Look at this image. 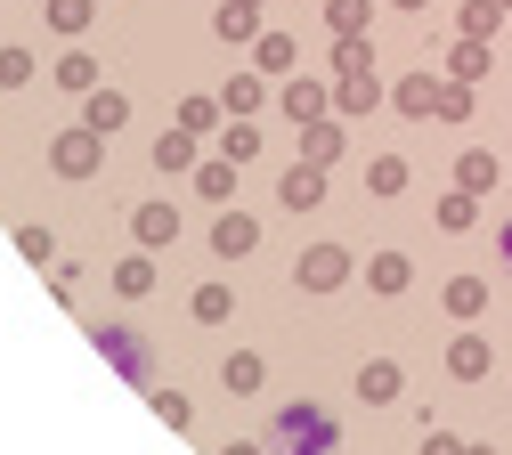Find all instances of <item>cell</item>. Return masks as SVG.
<instances>
[{
	"instance_id": "9c48e42d",
	"label": "cell",
	"mask_w": 512,
	"mask_h": 455,
	"mask_svg": "<svg viewBox=\"0 0 512 455\" xmlns=\"http://www.w3.org/2000/svg\"><path fill=\"white\" fill-rule=\"evenodd\" d=\"M82 122L98 130V139H114V130L131 122V98H122V90H106V82H98V90H90V114H82Z\"/></svg>"
},
{
	"instance_id": "2e32d148",
	"label": "cell",
	"mask_w": 512,
	"mask_h": 455,
	"mask_svg": "<svg viewBox=\"0 0 512 455\" xmlns=\"http://www.w3.org/2000/svg\"><path fill=\"white\" fill-rule=\"evenodd\" d=\"M407 277H415L407 252H374V260H366V285H374V293H407Z\"/></svg>"
},
{
	"instance_id": "4316f807",
	"label": "cell",
	"mask_w": 512,
	"mask_h": 455,
	"mask_svg": "<svg viewBox=\"0 0 512 455\" xmlns=\"http://www.w3.org/2000/svg\"><path fill=\"white\" fill-rule=\"evenodd\" d=\"M155 415H163L171 431H187V423H196V399H187V390H155Z\"/></svg>"
},
{
	"instance_id": "74e56055",
	"label": "cell",
	"mask_w": 512,
	"mask_h": 455,
	"mask_svg": "<svg viewBox=\"0 0 512 455\" xmlns=\"http://www.w3.org/2000/svg\"><path fill=\"white\" fill-rule=\"evenodd\" d=\"M212 122H220L212 98H187V106H179V130H212Z\"/></svg>"
},
{
	"instance_id": "8992f818",
	"label": "cell",
	"mask_w": 512,
	"mask_h": 455,
	"mask_svg": "<svg viewBox=\"0 0 512 455\" xmlns=\"http://www.w3.org/2000/svg\"><path fill=\"white\" fill-rule=\"evenodd\" d=\"M488 366H496L488 334H456V342H447V374H456V382H488Z\"/></svg>"
},
{
	"instance_id": "60d3db41",
	"label": "cell",
	"mask_w": 512,
	"mask_h": 455,
	"mask_svg": "<svg viewBox=\"0 0 512 455\" xmlns=\"http://www.w3.org/2000/svg\"><path fill=\"white\" fill-rule=\"evenodd\" d=\"M220 455H269V447H261V439H228Z\"/></svg>"
},
{
	"instance_id": "f1b7e54d",
	"label": "cell",
	"mask_w": 512,
	"mask_h": 455,
	"mask_svg": "<svg viewBox=\"0 0 512 455\" xmlns=\"http://www.w3.org/2000/svg\"><path fill=\"white\" fill-rule=\"evenodd\" d=\"M480 74H488V41L464 33V41H456V82H480Z\"/></svg>"
},
{
	"instance_id": "ee69618b",
	"label": "cell",
	"mask_w": 512,
	"mask_h": 455,
	"mask_svg": "<svg viewBox=\"0 0 512 455\" xmlns=\"http://www.w3.org/2000/svg\"><path fill=\"white\" fill-rule=\"evenodd\" d=\"M464 455H496V447H464Z\"/></svg>"
},
{
	"instance_id": "44dd1931",
	"label": "cell",
	"mask_w": 512,
	"mask_h": 455,
	"mask_svg": "<svg viewBox=\"0 0 512 455\" xmlns=\"http://www.w3.org/2000/svg\"><path fill=\"white\" fill-rule=\"evenodd\" d=\"M220 382L236 390V399H252V390H261V358H252V350H228V366H220Z\"/></svg>"
},
{
	"instance_id": "8fae6325",
	"label": "cell",
	"mask_w": 512,
	"mask_h": 455,
	"mask_svg": "<svg viewBox=\"0 0 512 455\" xmlns=\"http://www.w3.org/2000/svg\"><path fill=\"white\" fill-rule=\"evenodd\" d=\"M131 228H139V244L155 252V244H171V236H179V204H139V212H131Z\"/></svg>"
},
{
	"instance_id": "f546056e",
	"label": "cell",
	"mask_w": 512,
	"mask_h": 455,
	"mask_svg": "<svg viewBox=\"0 0 512 455\" xmlns=\"http://www.w3.org/2000/svg\"><path fill=\"white\" fill-rule=\"evenodd\" d=\"M33 82V49H0V90H25Z\"/></svg>"
},
{
	"instance_id": "e0dca14e",
	"label": "cell",
	"mask_w": 512,
	"mask_h": 455,
	"mask_svg": "<svg viewBox=\"0 0 512 455\" xmlns=\"http://www.w3.org/2000/svg\"><path fill=\"white\" fill-rule=\"evenodd\" d=\"M220 155H228V163H252V155H261V130H252V114H228V130H220Z\"/></svg>"
},
{
	"instance_id": "7402d4cb",
	"label": "cell",
	"mask_w": 512,
	"mask_h": 455,
	"mask_svg": "<svg viewBox=\"0 0 512 455\" xmlns=\"http://www.w3.org/2000/svg\"><path fill=\"white\" fill-rule=\"evenodd\" d=\"M456 187H472V195H488V187H496V155H488V147H472V155L456 163Z\"/></svg>"
},
{
	"instance_id": "52a82bcc",
	"label": "cell",
	"mask_w": 512,
	"mask_h": 455,
	"mask_svg": "<svg viewBox=\"0 0 512 455\" xmlns=\"http://www.w3.org/2000/svg\"><path fill=\"white\" fill-rule=\"evenodd\" d=\"M399 390H407V374H399V358H366V366H358V399H366V407H391Z\"/></svg>"
},
{
	"instance_id": "7bdbcfd3",
	"label": "cell",
	"mask_w": 512,
	"mask_h": 455,
	"mask_svg": "<svg viewBox=\"0 0 512 455\" xmlns=\"http://www.w3.org/2000/svg\"><path fill=\"white\" fill-rule=\"evenodd\" d=\"M391 9H431V0H391Z\"/></svg>"
},
{
	"instance_id": "7c38bea8",
	"label": "cell",
	"mask_w": 512,
	"mask_h": 455,
	"mask_svg": "<svg viewBox=\"0 0 512 455\" xmlns=\"http://www.w3.org/2000/svg\"><path fill=\"white\" fill-rule=\"evenodd\" d=\"M334 155H342V122H326V114L301 122V163H334Z\"/></svg>"
},
{
	"instance_id": "ab89813d",
	"label": "cell",
	"mask_w": 512,
	"mask_h": 455,
	"mask_svg": "<svg viewBox=\"0 0 512 455\" xmlns=\"http://www.w3.org/2000/svg\"><path fill=\"white\" fill-rule=\"evenodd\" d=\"M423 455H464V447L447 439V431H423Z\"/></svg>"
},
{
	"instance_id": "484cf974",
	"label": "cell",
	"mask_w": 512,
	"mask_h": 455,
	"mask_svg": "<svg viewBox=\"0 0 512 455\" xmlns=\"http://www.w3.org/2000/svg\"><path fill=\"white\" fill-rule=\"evenodd\" d=\"M366 187H374V195H399V187H407V163H399V155H374V163H366Z\"/></svg>"
},
{
	"instance_id": "ba28073f",
	"label": "cell",
	"mask_w": 512,
	"mask_h": 455,
	"mask_svg": "<svg viewBox=\"0 0 512 455\" xmlns=\"http://www.w3.org/2000/svg\"><path fill=\"white\" fill-rule=\"evenodd\" d=\"M252 244H261V220H252V212H220V220H212V252H220V260H244Z\"/></svg>"
},
{
	"instance_id": "8d00e7d4",
	"label": "cell",
	"mask_w": 512,
	"mask_h": 455,
	"mask_svg": "<svg viewBox=\"0 0 512 455\" xmlns=\"http://www.w3.org/2000/svg\"><path fill=\"white\" fill-rule=\"evenodd\" d=\"M220 106H228V114H252V106H261V82H252V74H236V82H228V98H220Z\"/></svg>"
},
{
	"instance_id": "7a4b0ae2",
	"label": "cell",
	"mask_w": 512,
	"mask_h": 455,
	"mask_svg": "<svg viewBox=\"0 0 512 455\" xmlns=\"http://www.w3.org/2000/svg\"><path fill=\"white\" fill-rule=\"evenodd\" d=\"M293 285H301V293H342V285H350V252H342V244H309V252L293 260Z\"/></svg>"
},
{
	"instance_id": "277c9868",
	"label": "cell",
	"mask_w": 512,
	"mask_h": 455,
	"mask_svg": "<svg viewBox=\"0 0 512 455\" xmlns=\"http://www.w3.org/2000/svg\"><path fill=\"white\" fill-rule=\"evenodd\" d=\"M90 342L106 350V366H122L131 382H147V366H155V358H147V342L131 334V325H90Z\"/></svg>"
},
{
	"instance_id": "5b68a950",
	"label": "cell",
	"mask_w": 512,
	"mask_h": 455,
	"mask_svg": "<svg viewBox=\"0 0 512 455\" xmlns=\"http://www.w3.org/2000/svg\"><path fill=\"white\" fill-rule=\"evenodd\" d=\"M277 204L285 212H317V204H326V163H293L277 179Z\"/></svg>"
},
{
	"instance_id": "1f68e13d",
	"label": "cell",
	"mask_w": 512,
	"mask_h": 455,
	"mask_svg": "<svg viewBox=\"0 0 512 455\" xmlns=\"http://www.w3.org/2000/svg\"><path fill=\"white\" fill-rule=\"evenodd\" d=\"M252 49H261V65H269V74H285V65H293V57H301V49H293V41H285V33H261V41H252Z\"/></svg>"
},
{
	"instance_id": "e575fe53",
	"label": "cell",
	"mask_w": 512,
	"mask_h": 455,
	"mask_svg": "<svg viewBox=\"0 0 512 455\" xmlns=\"http://www.w3.org/2000/svg\"><path fill=\"white\" fill-rule=\"evenodd\" d=\"M196 187L212 195V204H220V195H236V163H204V171H196Z\"/></svg>"
},
{
	"instance_id": "9a60e30c",
	"label": "cell",
	"mask_w": 512,
	"mask_h": 455,
	"mask_svg": "<svg viewBox=\"0 0 512 455\" xmlns=\"http://www.w3.org/2000/svg\"><path fill=\"white\" fill-rule=\"evenodd\" d=\"M480 309H488V277H447V317H464V325H472Z\"/></svg>"
},
{
	"instance_id": "836d02e7",
	"label": "cell",
	"mask_w": 512,
	"mask_h": 455,
	"mask_svg": "<svg viewBox=\"0 0 512 455\" xmlns=\"http://www.w3.org/2000/svg\"><path fill=\"white\" fill-rule=\"evenodd\" d=\"M49 25L57 33H82L90 25V0H49Z\"/></svg>"
},
{
	"instance_id": "ffe728a7",
	"label": "cell",
	"mask_w": 512,
	"mask_h": 455,
	"mask_svg": "<svg viewBox=\"0 0 512 455\" xmlns=\"http://www.w3.org/2000/svg\"><path fill=\"white\" fill-rule=\"evenodd\" d=\"M374 98H382V82H374V74H342V90H334V106H342V114H374Z\"/></svg>"
},
{
	"instance_id": "d6a6232c",
	"label": "cell",
	"mask_w": 512,
	"mask_h": 455,
	"mask_svg": "<svg viewBox=\"0 0 512 455\" xmlns=\"http://www.w3.org/2000/svg\"><path fill=\"white\" fill-rule=\"evenodd\" d=\"M496 25H504V9H496V0H472V9H464V33H472V41H488Z\"/></svg>"
},
{
	"instance_id": "d6986e66",
	"label": "cell",
	"mask_w": 512,
	"mask_h": 455,
	"mask_svg": "<svg viewBox=\"0 0 512 455\" xmlns=\"http://www.w3.org/2000/svg\"><path fill=\"white\" fill-rule=\"evenodd\" d=\"M187 309H196V325H228V317H236V293H228V285H196Z\"/></svg>"
},
{
	"instance_id": "b9f144b4",
	"label": "cell",
	"mask_w": 512,
	"mask_h": 455,
	"mask_svg": "<svg viewBox=\"0 0 512 455\" xmlns=\"http://www.w3.org/2000/svg\"><path fill=\"white\" fill-rule=\"evenodd\" d=\"M496 252H504V269H512V220H504V228H496Z\"/></svg>"
},
{
	"instance_id": "bcb514c9",
	"label": "cell",
	"mask_w": 512,
	"mask_h": 455,
	"mask_svg": "<svg viewBox=\"0 0 512 455\" xmlns=\"http://www.w3.org/2000/svg\"><path fill=\"white\" fill-rule=\"evenodd\" d=\"M496 9H504V0H496Z\"/></svg>"
},
{
	"instance_id": "603a6c76",
	"label": "cell",
	"mask_w": 512,
	"mask_h": 455,
	"mask_svg": "<svg viewBox=\"0 0 512 455\" xmlns=\"http://www.w3.org/2000/svg\"><path fill=\"white\" fill-rule=\"evenodd\" d=\"M285 114L293 122H317V114H326V90H317V82H285Z\"/></svg>"
},
{
	"instance_id": "3957f363",
	"label": "cell",
	"mask_w": 512,
	"mask_h": 455,
	"mask_svg": "<svg viewBox=\"0 0 512 455\" xmlns=\"http://www.w3.org/2000/svg\"><path fill=\"white\" fill-rule=\"evenodd\" d=\"M98 163H106V139H98L90 122H82V130H66V139L49 147V171H57V179H98Z\"/></svg>"
},
{
	"instance_id": "ac0fdd59",
	"label": "cell",
	"mask_w": 512,
	"mask_h": 455,
	"mask_svg": "<svg viewBox=\"0 0 512 455\" xmlns=\"http://www.w3.org/2000/svg\"><path fill=\"white\" fill-rule=\"evenodd\" d=\"M114 293H131V301H139V293H155V260H147V252L114 260Z\"/></svg>"
},
{
	"instance_id": "d590c367",
	"label": "cell",
	"mask_w": 512,
	"mask_h": 455,
	"mask_svg": "<svg viewBox=\"0 0 512 455\" xmlns=\"http://www.w3.org/2000/svg\"><path fill=\"white\" fill-rule=\"evenodd\" d=\"M431 114H439V122H464V114H472V90H464V82H447V90H439V106H431Z\"/></svg>"
},
{
	"instance_id": "4dcf8cb0",
	"label": "cell",
	"mask_w": 512,
	"mask_h": 455,
	"mask_svg": "<svg viewBox=\"0 0 512 455\" xmlns=\"http://www.w3.org/2000/svg\"><path fill=\"white\" fill-rule=\"evenodd\" d=\"M366 9H374V0H326V17H334V33H366Z\"/></svg>"
},
{
	"instance_id": "f35d334b",
	"label": "cell",
	"mask_w": 512,
	"mask_h": 455,
	"mask_svg": "<svg viewBox=\"0 0 512 455\" xmlns=\"http://www.w3.org/2000/svg\"><path fill=\"white\" fill-rule=\"evenodd\" d=\"M17 244H25V260H57V236L49 228H17Z\"/></svg>"
},
{
	"instance_id": "d4e9b609",
	"label": "cell",
	"mask_w": 512,
	"mask_h": 455,
	"mask_svg": "<svg viewBox=\"0 0 512 455\" xmlns=\"http://www.w3.org/2000/svg\"><path fill=\"white\" fill-rule=\"evenodd\" d=\"M431 106H439V82L431 74H407L399 82V114H431Z\"/></svg>"
},
{
	"instance_id": "4fadbf2b",
	"label": "cell",
	"mask_w": 512,
	"mask_h": 455,
	"mask_svg": "<svg viewBox=\"0 0 512 455\" xmlns=\"http://www.w3.org/2000/svg\"><path fill=\"white\" fill-rule=\"evenodd\" d=\"M155 171H196V130H163V139H155Z\"/></svg>"
},
{
	"instance_id": "83f0119b",
	"label": "cell",
	"mask_w": 512,
	"mask_h": 455,
	"mask_svg": "<svg viewBox=\"0 0 512 455\" xmlns=\"http://www.w3.org/2000/svg\"><path fill=\"white\" fill-rule=\"evenodd\" d=\"M334 65H342V74H374V49H366L358 33H342V41H334Z\"/></svg>"
},
{
	"instance_id": "6da1fadb",
	"label": "cell",
	"mask_w": 512,
	"mask_h": 455,
	"mask_svg": "<svg viewBox=\"0 0 512 455\" xmlns=\"http://www.w3.org/2000/svg\"><path fill=\"white\" fill-rule=\"evenodd\" d=\"M269 447L277 455H334V415L326 407H277V423H269Z\"/></svg>"
},
{
	"instance_id": "5bb4252c",
	"label": "cell",
	"mask_w": 512,
	"mask_h": 455,
	"mask_svg": "<svg viewBox=\"0 0 512 455\" xmlns=\"http://www.w3.org/2000/svg\"><path fill=\"white\" fill-rule=\"evenodd\" d=\"M212 33L220 41H261V9H252V0H228V9L212 17Z\"/></svg>"
},
{
	"instance_id": "f6af8a7d",
	"label": "cell",
	"mask_w": 512,
	"mask_h": 455,
	"mask_svg": "<svg viewBox=\"0 0 512 455\" xmlns=\"http://www.w3.org/2000/svg\"><path fill=\"white\" fill-rule=\"evenodd\" d=\"M252 9H261V0H252Z\"/></svg>"
},
{
	"instance_id": "30bf717a",
	"label": "cell",
	"mask_w": 512,
	"mask_h": 455,
	"mask_svg": "<svg viewBox=\"0 0 512 455\" xmlns=\"http://www.w3.org/2000/svg\"><path fill=\"white\" fill-rule=\"evenodd\" d=\"M98 74H106V65H98L90 49H66V57H57V90H74V98H90Z\"/></svg>"
},
{
	"instance_id": "cb8c5ba5",
	"label": "cell",
	"mask_w": 512,
	"mask_h": 455,
	"mask_svg": "<svg viewBox=\"0 0 512 455\" xmlns=\"http://www.w3.org/2000/svg\"><path fill=\"white\" fill-rule=\"evenodd\" d=\"M472 220H480V195H472V187H456V195L439 204V228H456V236H464Z\"/></svg>"
}]
</instances>
